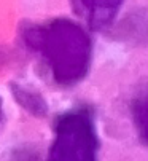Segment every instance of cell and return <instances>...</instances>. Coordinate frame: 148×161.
Wrapping results in <instances>:
<instances>
[{"mask_svg": "<svg viewBox=\"0 0 148 161\" xmlns=\"http://www.w3.org/2000/svg\"><path fill=\"white\" fill-rule=\"evenodd\" d=\"M26 47L40 59L51 80L59 86L78 85L92 62V40L78 22L56 18L22 29Z\"/></svg>", "mask_w": 148, "mask_h": 161, "instance_id": "obj_1", "label": "cell"}, {"mask_svg": "<svg viewBox=\"0 0 148 161\" xmlns=\"http://www.w3.org/2000/svg\"><path fill=\"white\" fill-rule=\"evenodd\" d=\"M11 94H13L14 101L18 102V105L22 107L27 113L34 115V117H38V118H43L48 115V102L37 89H32L21 83H13Z\"/></svg>", "mask_w": 148, "mask_h": 161, "instance_id": "obj_4", "label": "cell"}, {"mask_svg": "<svg viewBox=\"0 0 148 161\" xmlns=\"http://www.w3.org/2000/svg\"><path fill=\"white\" fill-rule=\"evenodd\" d=\"M46 161H99V134L91 110L75 107L54 120Z\"/></svg>", "mask_w": 148, "mask_h": 161, "instance_id": "obj_2", "label": "cell"}, {"mask_svg": "<svg viewBox=\"0 0 148 161\" xmlns=\"http://www.w3.org/2000/svg\"><path fill=\"white\" fill-rule=\"evenodd\" d=\"M5 120H7V117H5V110H3V102L0 99V131L5 126Z\"/></svg>", "mask_w": 148, "mask_h": 161, "instance_id": "obj_6", "label": "cell"}, {"mask_svg": "<svg viewBox=\"0 0 148 161\" xmlns=\"http://www.w3.org/2000/svg\"><path fill=\"white\" fill-rule=\"evenodd\" d=\"M131 117L140 142L148 147V88L143 89L131 104Z\"/></svg>", "mask_w": 148, "mask_h": 161, "instance_id": "obj_5", "label": "cell"}, {"mask_svg": "<svg viewBox=\"0 0 148 161\" xmlns=\"http://www.w3.org/2000/svg\"><path fill=\"white\" fill-rule=\"evenodd\" d=\"M126 0H70L75 14L91 31H104L113 24Z\"/></svg>", "mask_w": 148, "mask_h": 161, "instance_id": "obj_3", "label": "cell"}]
</instances>
